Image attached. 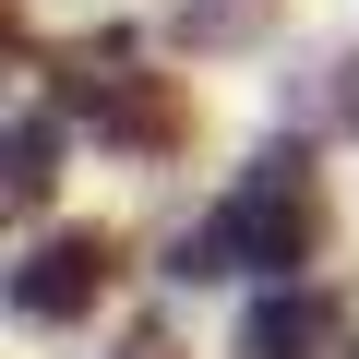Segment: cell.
<instances>
[{"label":"cell","instance_id":"6da1fadb","mask_svg":"<svg viewBox=\"0 0 359 359\" xmlns=\"http://www.w3.org/2000/svg\"><path fill=\"white\" fill-rule=\"evenodd\" d=\"M323 252V192H311V156L299 144H276V156H252V180L180 240V264L168 276H299Z\"/></svg>","mask_w":359,"mask_h":359},{"label":"cell","instance_id":"7a4b0ae2","mask_svg":"<svg viewBox=\"0 0 359 359\" xmlns=\"http://www.w3.org/2000/svg\"><path fill=\"white\" fill-rule=\"evenodd\" d=\"M108 276H120V240H108V228H60V240H36V252L13 264V311H25V323H84V311L108 299Z\"/></svg>","mask_w":359,"mask_h":359},{"label":"cell","instance_id":"3957f363","mask_svg":"<svg viewBox=\"0 0 359 359\" xmlns=\"http://www.w3.org/2000/svg\"><path fill=\"white\" fill-rule=\"evenodd\" d=\"M60 96H72V120H96V132H108V144H132V156L180 144V96H168L156 72H132V60H84Z\"/></svg>","mask_w":359,"mask_h":359},{"label":"cell","instance_id":"277c9868","mask_svg":"<svg viewBox=\"0 0 359 359\" xmlns=\"http://www.w3.org/2000/svg\"><path fill=\"white\" fill-rule=\"evenodd\" d=\"M335 347V299L323 287H264L240 311V359H323Z\"/></svg>","mask_w":359,"mask_h":359},{"label":"cell","instance_id":"5b68a950","mask_svg":"<svg viewBox=\"0 0 359 359\" xmlns=\"http://www.w3.org/2000/svg\"><path fill=\"white\" fill-rule=\"evenodd\" d=\"M48 156H60V120H48V108H36V120H25V132H13V204H48V180H60V168H48Z\"/></svg>","mask_w":359,"mask_h":359},{"label":"cell","instance_id":"8992f818","mask_svg":"<svg viewBox=\"0 0 359 359\" xmlns=\"http://www.w3.org/2000/svg\"><path fill=\"white\" fill-rule=\"evenodd\" d=\"M120 359H168V347H156V335H132V347H120Z\"/></svg>","mask_w":359,"mask_h":359}]
</instances>
